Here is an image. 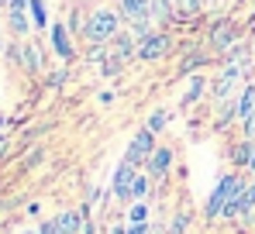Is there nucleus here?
Segmentation results:
<instances>
[{
  "label": "nucleus",
  "instance_id": "nucleus-8",
  "mask_svg": "<svg viewBox=\"0 0 255 234\" xmlns=\"http://www.w3.org/2000/svg\"><path fill=\"white\" fill-rule=\"evenodd\" d=\"M121 14H125L131 24L152 21V0H121Z\"/></svg>",
  "mask_w": 255,
  "mask_h": 234
},
{
  "label": "nucleus",
  "instance_id": "nucleus-19",
  "mask_svg": "<svg viewBox=\"0 0 255 234\" xmlns=\"http://www.w3.org/2000/svg\"><path fill=\"white\" fill-rule=\"evenodd\" d=\"M204 90H207V83H204L200 76H193V79H190V93H186L183 100H186V104H193V100H200V93H204Z\"/></svg>",
  "mask_w": 255,
  "mask_h": 234
},
{
  "label": "nucleus",
  "instance_id": "nucleus-18",
  "mask_svg": "<svg viewBox=\"0 0 255 234\" xmlns=\"http://www.w3.org/2000/svg\"><path fill=\"white\" fill-rule=\"evenodd\" d=\"M166 124H169V114H166V111H152V114H148V124H145V127H148L152 134H159V131L166 127Z\"/></svg>",
  "mask_w": 255,
  "mask_h": 234
},
{
  "label": "nucleus",
  "instance_id": "nucleus-4",
  "mask_svg": "<svg viewBox=\"0 0 255 234\" xmlns=\"http://www.w3.org/2000/svg\"><path fill=\"white\" fill-rule=\"evenodd\" d=\"M166 52H169V35H162V31H148L145 38H138V59L141 62H155Z\"/></svg>",
  "mask_w": 255,
  "mask_h": 234
},
{
  "label": "nucleus",
  "instance_id": "nucleus-23",
  "mask_svg": "<svg viewBox=\"0 0 255 234\" xmlns=\"http://www.w3.org/2000/svg\"><path fill=\"white\" fill-rule=\"evenodd\" d=\"M131 221H148V207H145V200H134V203H131Z\"/></svg>",
  "mask_w": 255,
  "mask_h": 234
},
{
  "label": "nucleus",
  "instance_id": "nucleus-32",
  "mask_svg": "<svg viewBox=\"0 0 255 234\" xmlns=\"http://www.w3.org/2000/svg\"><path fill=\"white\" fill-rule=\"evenodd\" d=\"M0 3H10V0H0Z\"/></svg>",
  "mask_w": 255,
  "mask_h": 234
},
{
  "label": "nucleus",
  "instance_id": "nucleus-1",
  "mask_svg": "<svg viewBox=\"0 0 255 234\" xmlns=\"http://www.w3.org/2000/svg\"><path fill=\"white\" fill-rule=\"evenodd\" d=\"M242 190H245V179H242L238 172L224 176V179H221V183L214 186V193L207 196V207H204V214H207L211 221H214V217H221V214H224V207H228V203H231L235 196L242 193Z\"/></svg>",
  "mask_w": 255,
  "mask_h": 234
},
{
  "label": "nucleus",
  "instance_id": "nucleus-30",
  "mask_svg": "<svg viewBox=\"0 0 255 234\" xmlns=\"http://www.w3.org/2000/svg\"><path fill=\"white\" fill-rule=\"evenodd\" d=\"M3 148H7V138H0V152H3Z\"/></svg>",
  "mask_w": 255,
  "mask_h": 234
},
{
  "label": "nucleus",
  "instance_id": "nucleus-29",
  "mask_svg": "<svg viewBox=\"0 0 255 234\" xmlns=\"http://www.w3.org/2000/svg\"><path fill=\"white\" fill-rule=\"evenodd\" d=\"M249 172L255 176V141H252V158H249Z\"/></svg>",
  "mask_w": 255,
  "mask_h": 234
},
{
  "label": "nucleus",
  "instance_id": "nucleus-28",
  "mask_svg": "<svg viewBox=\"0 0 255 234\" xmlns=\"http://www.w3.org/2000/svg\"><path fill=\"white\" fill-rule=\"evenodd\" d=\"M200 3H204V0H183V7H186V10H197Z\"/></svg>",
  "mask_w": 255,
  "mask_h": 234
},
{
  "label": "nucleus",
  "instance_id": "nucleus-2",
  "mask_svg": "<svg viewBox=\"0 0 255 234\" xmlns=\"http://www.w3.org/2000/svg\"><path fill=\"white\" fill-rule=\"evenodd\" d=\"M118 24H121V17L114 14V10H97L90 21H86V38L93 41V45H104V41H111L118 35Z\"/></svg>",
  "mask_w": 255,
  "mask_h": 234
},
{
  "label": "nucleus",
  "instance_id": "nucleus-16",
  "mask_svg": "<svg viewBox=\"0 0 255 234\" xmlns=\"http://www.w3.org/2000/svg\"><path fill=\"white\" fill-rule=\"evenodd\" d=\"M231 158H235V165H245V169H249V158H252V141H238V145H235V152H231Z\"/></svg>",
  "mask_w": 255,
  "mask_h": 234
},
{
  "label": "nucleus",
  "instance_id": "nucleus-5",
  "mask_svg": "<svg viewBox=\"0 0 255 234\" xmlns=\"http://www.w3.org/2000/svg\"><path fill=\"white\" fill-rule=\"evenodd\" d=\"M252 210H255V183L252 186H245L242 193L235 196L228 207H224V221H242V217H252Z\"/></svg>",
  "mask_w": 255,
  "mask_h": 234
},
{
  "label": "nucleus",
  "instance_id": "nucleus-13",
  "mask_svg": "<svg viewBox=\"0 0 255 234\" xmlns=\"http://www.w3.org/2000/svg\"><path fill=\"white\" fill-rule=\"evenodd\" d=\"M231 41H235V24H217L214 28V35H211V45L214 48H231Z\"/></svg>",
  "mask_w": 255,
  "mask_h": 234
},
{
  "label": "nucleus",
  "instance_id": "nucleus-33",
  "mask_svg": "<svg viewBox=\"0 0 255 234\" xmlns=\"http://www.w3.org/2000/svg\"><path fill=\"white\" fill-rule=\"evenodd\" d=\"M21 234H31V231H21Z\"/></svg>",
  "mask_w": 255,
  "mask_h": 234
},
{
  "label": "nucleus",
  "instance_id": "nucleus-31",
  "mask_svg": "<svg viewBox=\"0 0 255 234\" xmlns=\"http://www.w3.org/2000/svg\"><path fill=\"white\" fill-rule=\"evenodd\" d=\"M249 224H252V228H255V210H252V217H249Z\"/></svg>",
  "mask_w": 255,
  "mask_h": 234
},
{
  "label": "nucleus",
  "instance_id": "nucleus-7",
  "mask_svg": "<svg viewBox=\"0 0 255 234\" xmlns=\"http://www.w3.org/2000/svg\"><path fill=\"white\" fill-rule=\"evenodd\" d=\"M172 169V148L169 145H159L155 152H152V158H148V176L155 179V183H162L166 176H169Z\"/></svg>",
  "mask_w": 255,
  "mask_h": 234
},
{
  "label": "nucleus",
  "instance_id": "nucleus-17",
  "mask_svg": "<svg viewBox=\"0 0 255 234\" xmlns=\"http://www.w3.org/2000/svg\"><path fill=\"white\" fill-rule=\"evenodd\" d=\"M148 183H152V176H148V172H138V176H134V190H131V200H145V193H148Z\"/></svg>",
  "mask_w": 255,
  "mask_h": 234
},
{
  "label": "nucleus",
  "instance_id": "nucleus-34",
  "mask_svg": "<svg viewBox=\"0 0 255 234\" xmlns=\"http://www.w3.org/2000/svg\"><path fill=\"white\" fill-rule=\"evenodd\" d=\"M0 45H3V41H0Z\"/></svg>",
  "mask_w": 255,
  "mask_h": 234
},
{
  "label": "nucleus",
  "instance_id": "nucleus-24",
  "mask_svg": "<svg viewBox=\"0 0 255 234\" xmlns=\"http://www.w3.org/2000/svg\"><path fill=\"white\" fill-rule=\"evenodd\" d=\"M121 62H125V59L111 55V59H107V66H104V76H114V73H121Z\"/></svg>",
  "mask_w": 255,
  "mask_h": 234
},
{
  "label": "nucleus",
  "instance_id": "nucleus-12",
  "mask_svg": "<svg viewBox=\"0 0 255 234\" xmlns=\"http://www.w3.org/2000/svg\"><path fill=\"white\" fill-rule=\"evenodd\" d=\"M252 111H255V83H249L242 90V97H238V117H242V124L252 117Z\"/></svg>",
  "mask_w": 255,
  "mask_h": 234
},
{
  "label": "nucleus",
  "instance_id": "nucleus-27",
  "mask_svg": "<svg viewBox=\"0 0 255 234\" xmlns=\"http://www.w3.org/2000/svg\"><path fill=\"white\" fill-rule=\"evenodd\" d=\"M38 234H59V224H55V221H48V224L38 228Z\"/></svg>",
  "mask_w": 255,
  "mask_h": 234
},
{
  "label": "nucleus",
  "instance_id": "nucleus-6",
  "mask_svg": "<svg viewBox=\"0 0 255 234\" xmlns=\"http://www.w3.org/2000/svg\"><path fill=\"white\" fill-rule=\"evenodd\" d=\"M134 176H138V165H131V162H121L118 169H114V196L118 200H131V190H134Z\"/></svg>",
  "mask_w": 255,
  "mask_h": 234
},
{
  "label": "nucleus",
  "instance_id": "nucleus-20",
  "mask_svg": "<svg viewBox=\"0 0 255 234\" xmlns=\"http://www.w3.org/2000/svg\"><path fill=\"white\" fill-rule=\"evenodd\" d=\"M28 7H31V17H35V24H38V28H45V24H48V14H45V3H42V0H31Z\"/></svg>",
  "mask_w": 255,
  "mask_h": 234
},
{
  "label": "nucleus",
  "instance_id": "nucleus-3",
  "mask_svg": "<svg viewBox=\"0 0 255 234\" xmlns=\"http://www.w3.org/2000/svg\"><path fill=\"white\" fill-rule=\"evenodd\" d=\"M152 152H155V134H152L148 127H141V131L131 138V145H128L125 162H131V165H141V162H148V158H152Z\"/></svg>",
  "mask_w": 255,
  "mask_h": 234
},
{
  "label": "nucleus",
  "instance_id": "nucleus-10",
  "mask_svg": "<svg viewBox=\"0 0 255 234\" xmlns=\"http://www.w3.org/2000/svg\"><path fill=\"white\" fill-rule=\"evenodd\" d=\"M52 48H55L62 59H73V41H69L66 24H52Z\"/></svg>",
  "mask_w": 255,
  "mask_h": 234
},
{
  "label": "nucleus",
  "instance_id": "nucleus-11",
  "mask_svg": "<svg viewBox=\"0 0 255 234\" xmlns=\"http://www.w3.org/2000/svg\"><path fill=\"white\" fill-rule=\"evenodd\" d=\"M55 224H59V234H83V214L66 210V214L55 217Z\"/></svg>",
  "mask_w": 255,
  "mask_h": 234
},
{
  "label": "nucleus",
  "instance_id": "nucleus-21",
  "mask_svg": "<svg viewBox=\"0 0 255 234\" xmlns=\"http://www.w3.org/2000/svg\"><path fill=\"white\" fill-rule=\"evenodd\" d=\"M152 17L155 21H166L169 17V0H152Z\"/></svg>",
  "mask_w": 255,
  "mask_h": 234
},
{
  "label": "nucleus",
  "instance_id": "nucleus-15",
  "mask_svg": "<svg viewBox=\"0 0 255 234\" xmlns=\"http://www.w3.org/2000/svg\"><path fill=\"white\" fill-rule=\"evenodd\" d=\"M114 48H118V59H131V55H138V48H134V38H131V35H114Z\"/></svg>",
  "mask_w": 255,
  "mask_h": 234
},
{
  "label": "nucleus",
  "instance_id": "nucleus-26",
  "mask_svg": "<svg viewBox=\"0 0 255 234\" xmlns=\"http://www.w3.org/2000/svg\"><path fill=\"white\" fill-rule=\"evenodd\" d=\"M245 134H249V141H255V111H252V117L245 120Z\"/></svg>",
  "mask_w": 255,
  "mask_h": 234
},
{
  "label": "nucleus",
  "instance_id": "nucleus-14",
  "mask_svg": "<svg viewBox=\"0 0 255 234\" xmlns=\"http://www.w3.org/2000/svg\"><path fill=\"white\" fill-rule=\"evenodd\" d=\"M21 59H24V69H28V73H38V69H42V55H38V45H35V41L21 48Z\"/></svg>",
  "mask_w": 255,
  "mask_h": 234
},
{
  "label": "nucleus",
  "instance_id": "nucleus-25",
  "mask_svg": "<svg viewBox=\"0 0 255 234\" xmlns=\"http://www.w3.org/2000/svg\"><path fill=\"white\" fill-rule=\"evenodd\" d=\"M128 234H148V221H131L128 224Z\"/></svg>",
  "mask_w": 255,
  "mask_h": 234
},
{
  "label": "nucleus",
  "instance_id": "nucleus-9",
  "mask_svg": "<svg viewBox=\"0 0 255 234\" xmlns=\"http://www.w3.org/2000/svg\"><path fill=\"white\" fill-rule=\"evenodd\" d=\"M238 76H242V66H228L224 76L214 83V97H217V100H228V97H231V86L238 83Z\"/></svg>",
  "mask_w": 255,
  "mask_h": 234
},
{
  "label": "nucleus",
  "instance_id": "nucleus-22",
  "mask_svg": "<svg viewBox=\"0 0 255 234\" xmlns=\"http://www.w3.org/2000/svg\"><path fill=\"white\" fill-rule=\"evenodd\" d=\"M190 228V214H176V221L169 224V234H186Z\"/></svg>",
  "mask_w": 255,
  "mask_h": 234
}]
</instances>
